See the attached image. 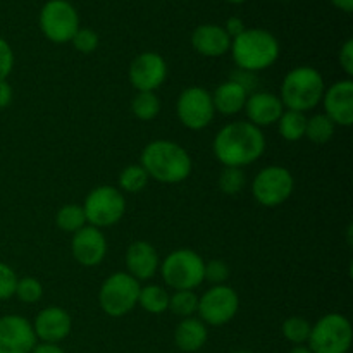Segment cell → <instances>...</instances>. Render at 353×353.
<instances>
[{
    "mask_svg": "<svg viewBox=\"0 0 353 353\" xmlns=\"http://www.w3.org/2000/svg\"><path fill=\"white\" fill-rule=\"evenodd\" d=\"M12 102V86L7 81H0V110Z\"/></svg>",
    "mask_w": 353,
    "mask_h": 353,
    "instance_id": "obj_39",
    "label": "cell"
},
{
    "mask_svg": "<svg viewBox=\"0 0 353 353\" xmlns=\"http://www.w3.org/2000/svg\"><path fill=\"white\" fill-rule=\"evenodd\" d=\"M209 331L207 326L196 317H186L174 330V343L176 347L185 353H196L202 350L207 343Z\"/></svg>",
    "mask_w": 353,
    "mask_h": 353,
    "instance_id": "obj_22",
    "label": "cell"
},
{
    "mask_svg": "<svg viewBox=\"0 0 353 353\" xmlns=\"http://www.w3.org/2000/svg\"><path fill=\"white\" fill-rule=\"evenodd\" d=\"M334 131H336V124L326 114H316L310 119H307L305 138H309L312 143H327L334 137Z\"/></svg>",
    "mask_w": 353,
    "mask_h": 353,
    "instance_id": "obj_25",
    "label": "cell"
},
{
    "mask_svg": "<svg viewBox=\"0 0 353 353\" xmlns=\"http://www.w3.org/2000/svg\"><path fill=\"white\" fill-rule=\"evenodd\" d=\"M245 186V172L240 168H224L219 176V188L226 195H238Z\"/></svg>",
    "mask_w": 353,
    "mask_h": 353,
    "instance_id": "obj_31",
    "label": "cell"
},
{
    "mask_svg": "<svg viewBox=\"0 0 353 353\" xmlns=\"http://www.w3.org/2000/svg\"><path fill=\"white\" fill-rule=\"evenodd\" d=\"M17 276L12 268L0 262V300H9L16 293Z\"/></svg>",
    "mask_w": 353,
    "mask_h": 353,
    "instance_id": "obj_35",
    "label": "cell"
},
{
    "mask_svg": "<svg viewBox=\"0 0 353 353\" xmlns=\"http://www.w3.org/2000/svg\"><path fill=\"white\" fill-rule=\"evenodd\" d=\"M31 353H65L57 343H37Z\"/></svg>",
    "mask_w": 353,
    "mask_h": 353,
    "instance_id": "obj_40",
    "label": "cell"
},
{
    "mask_svg": "<svg viewBox=\"0 0 353 353\" xmlns=\"http://www.w3.org/2000/svg\"><path fill=\"white\" fill-rule=\"evenodd\" d=\"M310 330H312V326H310L309 321L299 316L288 317V319L283 323L281 327L283 336H285L290 343L295 345V347L296 345L307 343V340H309L310 336Z\"/></svg>",
    "mask_w": 353,
    "mask_h": 353,
    "instance_id": "obj_30",
    "label": "cell"
},
{
    "mask_svg": "<svg viewBox=\"0 0 353 353\" xmlns=\"http://www.w3.org/2000/svg\"><path fill=\"white\" fill-rule=\"evenodd\" d=\"M176 110H178V117L183 126L193 131L209 126L216 114L212 95L200 86H190V88L183 90L179 93Z\"/></svg>",
    "mask_w": 353,
    "mask_h": 353,
    "instance_id": "obj_12",
    "label": "cell"
},
{
    "mask_svg": "<svg viewBox=\"0 0 353 353\" xmlns=\"http://www.w3.org/2000/svg\"><path fill=\"white\" fill-rule=\"evenodd\" d=\"M245 112H247L248 123L257 128H264L278 123L281 114L285 112V105H283L281 99L274 93L257 92L252 93L247 99Z\"/></svg>",
    "mask_w": 353,
    "mask_h": 353,
    "instance_id": "obj_19",
    "label": "cell"
},
{
    "mask_svg": "<svg viewBox=\"0 0 353 353\" xmlns=\"http://www.w3.org/2000/svg\"><path fill=\"white\" fill-rule=\"evenodd\" d=\"M240 309V296L226 285H216L199 299L200 321L209 326H224L234 319Z\"/></svg>",
    "mask_w": 353,
    "mask_h": 353,
    "instance_id": "obj_11",
    "label": "cell"
},
{
    "mask_svg": "<svg viewBox=\"0 0 353 353\" xmlns=\"http://www.w3.org/2000/svg\"><path fill=\"white\" fill-rule=\"evenodd\" d=\"M37 345L33 326L23 316L0 317V353H31Z\"/></svg>",
    "mask_w": 353,
    "mask_h": 353,
    "instance_id": "obj_14",
    "label": "cell"
},
{
    "mask_svg": "<svg viewBox=\"0 0 353 353\" xmlns=\"http://www.w3.org/2000/svg\"><path fill=\"white\" fill-rule=\"evenodd\" d=\"M331 2L336 9L343 10V12H352L353 10V0H331Z\"/></svg>",
    "mask_w": 353,
    "mask_h": 353,
    "instance_id": "obj_41",
    "label": "cell"
},
{
    "mask_svg": "<svg viewBox=\"0 0 353 353\" xmlns=\"http://www.w3.org/2000/svg\"><path fill=\"white\" fill-rule=\"evenodd\" d=\"M140 165L148 178L164 185H178L192 174V157L181 145L169 140H155L143 148Z\"/></svg>",
    "mask_w": 353,
    "mask_h": 353,
    "instance_id": "obj_2",
    "label": "cell"
},
{
    "mask_svg": "<svg viewBox=\"0 0 353 353\" xmlns=\"http://www.w3.org/2000/svg\"><path fill=\"white\" fill-rule=\"evenodd\" d=\"M352 341L350 321L341 314H327L314 324L307 343L312 353H348Z\"/></svg>",
    "mask_w": 353,
    "mask_h": 353,
    "instance_id": "obj_5",
    "label": "cell"
},
{
    "mask_svg": "<svg viewBox=\"0 0 353 353\" xmlns=\"http://www.w3.org/2000/svg\"><path fill=\"white\" fill-rule=\"evenodd\" d=\"M128 76L137 92H155L168 78V64L157 52H143L133 59Z\"/></svg>",
    "mask_w": 353,
    "mask_h": 353,
    "instance_id": "obj_13",
    "label": "cell"
},
{
    "mask_svg": "<svg viewBox=\"0 0 353 353\" xmlns=\"http://www.w3.org/2000/svg\"><path fill=\"white\" fill-rule=\"evenodd\" d=\"M324 92H326V83L323 74L310 65H300L285 76L279 99L288 110L305 114L307 110L321 103Z\"/></svg>",
    "mask_w": 353,
    "mask_h": 353,
    "instance_id": "obj_4",
    "label": "cell"
},
{
    "mask_svg": "<svg viewBox=\"0 0 353 353\" xmlns=\"http://www.w3.org/2000/svg\"><path fill=\"white\" fill-rule=\"evenodd\" d=\"M224 31H226L228 34H230V38L233 40V38H236L238 34L243 33L247 28H245L243 21L240 19V17H230V19L226 21V24H224Z\"/></svg>",
    "mask_w": 353,
    "mask_h": 353,
    "instance_id": "obj_38",
    "label": "cell"
},
{
    "mask_svg": "<svg viewBox=\"0 0 353 353\" xmlns=\"http://www.w3.org/2000/svg\"><path fill=\"white\" fill-rule=\"evenodd\" d=\"M340 65L348 76L353 74V40H347L340 50Z\"/></svg>",
    "mask_w": 353,
    "mask_h": 353,
    "instance_id": "obj_37",
    "label": "cell"
},
{
    "mask_svg": "<svg viewBox=\"0 0 353 353\" xmlns=\"http://www.w3.org/2000/svg\"><path fill=\"white\" fill-rule=\"evenodd\" d=\"M14 295L24 303H37L43 296V286L34 278L17 279L16 293Z\"/></svg>",
    "mask_w": 353,
    "mask_h": 353,
    "instance_id": "obj_32",
    "label": "cell"
},
{
    "mask_svg": "<svg viewBox=\"0 0 353 353\" xmlns=\"http://www.w3.org/2000/svg\"><path fill=\"white\" fill-rule=\"evenodd\" d=\"M174 316L186 319L193 317L199 310V296L192 290H176L172 295H169V309Z\"/></svg>",
    "mask_w": 353,
    "mask_h": 353,
    "instance_id": "obj_27",
    "label": "cell"
},
{
    "mask_svg": "<svg viewBox=\"0 0 353 353\" xmlns=\"http://www.w3.org/2000/svg\"><path fill=\"white\" fill-rule=\"evenodd\" d=\"M276 124H278L279 134H281V138H285L286 141H299L302 140V138H305V114L285 109V112L281 114V117H279Z\"/></svg>",
    "mask_w": 353,
    "mask_h": 353,
    "instance_id": "obj_23",
    "label": "cell"
},
{
    "mask_svg": "<svg viewBox=\"0 0 353 353\" xmlns=\"http://www.w3.org/2000/svg\"><path fill=\"white\" fill-rule=\"evenodd\" d=\"M324 114L336 126H352L353 124V81L350 78L336 81L323 95Z\"/></svg>",
    "mask_w": 353,
    "mask_h": 353,
    "instance_id": "obj_16",
    "label": "cell"
},
{
    "mask_svg": "<svg viewBox=\"0 0 353 353\" xmlns=\"http://www.w3.org/2000/svg\"><path fill=\"white\" fill-rule=\"evenodd\" d=\"M131 112L140 121H152L161 112V100L155 92H138L131 100Z\"/></svg>",
    "mask_w": 353,
    "mask_h": 353,
    "instance_id": "obj_26",
    "label": "cell"
},
{
    "mask_svg": "<svg viewBox=\"0 0 353 353\" xmlns=\"http://www.w3.org/2000/svg\"><path fill=\"white\" fill-rule=\"evenodd\" d=\"M231 55L243 72L264 71L279 57V41L271 31L250 28L231 40Z\"/></svg>",
    "mask_w": 353,
    "mask_h": 353,
    "instance_id": "obj_3",
    "label": "cell"
},
{
    "mask_svg": "<svg viewBox=\"0 0 353 353\" xmlns=\"http://www.w3.org/2000/svg\"><path fill=\"white\" fill-rule=\"evenodd\" d=\"M148 174L140 164H131L124 168L119 174V188L128 193H140L147 186Z\"/></svg>",
    "mask_w": 353,
    "mask_h": 353,
    "instance_id": "obj_29",
    "label": "cell"
},
{
    "mask_svg": "<svg viewBox=\"0 0 353 353\" xmlns=\"http://www.w3.org/2000/svg\"><path fill=\"white\" fill-rule=\"evenodd\" d=\"M138 305L148 314H162L169 309V293L159 285L141 286Z\"/></svg>",
    "mask_w": 353,
    "mask_h": 353,
    "instance_id": "obj_24",
    "label": "cell"
},
{
    "mask_svg": "<svg viewBox=\"0 0 353 353\" xmlns=\"http://www.w3.org/2000/svg\"><path fill=\"white\" fill-rule=\"evenodd\" d=\"M205 262L196 252L179 248L171 252L161 264V274L169 288L195 290L203 283Z\"/></svg>",
    "mask_w": 353,
    "mask_h": 353,
    "instance_id": "obj_6",
    "label": "cell"
},
{
    "mask_svg": "<svg viewBox=\"0 0 353 353\" xmlns=\"http://www.w3.org/2000/svg\"><path fill=\"white\" fill-rule=\"evenodd\" d=\"M293 188V174L283 165L264 168L252 181V195L264 207H278L285 203L292 196Z\"/></svg>",
    "mask_w": 353,
    "mask_h": 353,
    "instance_id": "obj_10",
    "label": "cell"
},
{
    "mask_svg": "<svg viewBox=\"0 0 353 353\" xmlns=\"http://www.w3.org/2000/svg\"><path fill=\"white\" fill-rule=\"evenodd\" d=\"M140 288V281L128 272H114L100 286V309L109 317L126 316L138 305Z\"/></svg>",
    "mask_w": 353,
    "mask_h": 353,
    "instance_id": "obj_7",
    "label": "cell"
},
{
    "mask_svg": "<svg viewBox=\"0 0 353 353\" xmlns=\"http://www.w3.org/2000/svg\"><path fill=\"white\" fill-rule=\"evenodd\" d=\"M230 278V268L224 261H210L205 262V268H203V281L212 283L216 285H224V281Z\"/></svg>",
    "mask_w": 353,
    "mask_h": 353,
    "instance_id": "obj_34",
    "label": "cell"
},
{
    "mask_svg": "<svg viewBox=\"0 0 353 353\" xmlns=\"http://www.w3.org/2000/svg\"><path fill=\"white\" fill-rule=\"evenodd\" d=\"M233 353H254V352H250V350H236V352H233Z\"/></svg>",
    "mask_w": 353,
    "mask_h": 353,
    "instance_id": "obj_44",
    "label": "cell"
},
{
    "mask_svg": "<svg viewBox=\"0 0 353 353\" xmlns=\"http://www.w3.org/2000/svg\"><path fill=\"white\" fill-rule=\"evenodd\" d=\"M55 223H57L59 230L65 231V233H76L83 226H86L85 210H83L81 205H76V203L61 207L57 216H55Z\"/></svg>",
    "mask_w": 353,
    "mask_h": 353,
    "instance_id": "obj_28",
    "label": "cell"
},
{
    "mask_svg": "<svg viewBox=\"0 0 353 353\" xmlns=\"http://www.w3.org/2000/svg\"><path fill=\"white\" fill-rule=\"evenodd\" d=\"M290 353H312L309 350V347H303V345H296V347H293Z\"/></svg>",
    "mask_w": 353,
    "mask_h": 353,
    "instance_id": "obj_42",
    "label": "cell"
},
{
    "mask_svg": "<svg viewBox=\"0 0 353 353\" xmlns=\"http://www.w3.org/2000/svg\"><path fill=\"white\" fill-rule=\"evenodd\" d=\"M192 45L203 57H223L230 52L231 38L219 24H202L192 33Z\"/></svg>",
    "mask_w": 353,
    "mask_h": 353,
    "instance_id": "obj_20",
    "label": "cell"
},
{
    "mask_svg": "<svg viewBox=\"0 0 353 353\" xmlns=\"http://www.w3.org/2000/svg\"><path fill=\"white\" fill-rule=\"evenodd\" d=\"M226 2H230V3H243V2H247V0H226Z\"/></svg>",
    "mask_w": 353,
    "mask_h": 353,
    "instance_id": "obj_43",
    "label": "cell"
},
{
    "mask_svg": "<svg viewBox=\"0 0 353 353\" xmlns=\"http://www.w3.org/2000/svg\"><path fill=\"white\" fill-rule=\"evenodd\" d=\"M14 68V52L9 41L0 37V81H7Z\"/></svg>",
    "mask_w": 353,
    "mask_h": 353,
    "instance_id": "obj_36",
    "label": "cell"
},
{
    "mask_svg": "<svg viewBox=\"0 0 353 353\" xmlns=\"http://www.w3.org/2000/svg\"><path fill=\"white\" fill-rule=\"evenodd\" d=\"M99 34L95 31L90 30V28H79L72 37L71 43L81 54H93L99 48Z\"/></svg>",
    "mask_w": 353,
    "mask_h": 353,
    "instance_id": "obj_33",
    "label": "cell"
},
{
    "mask_svg": "<svg viewBox=\"0 0 353 353\" xmlns=\"http://www.w3.org/2000/svg\"><path fill=\"white\" fill-rule=\"evenodd\" d=\"M31 326H33L34 336L41 343H59L69 336L72 321L68 310L61 307H47L38 312Z\"/></svg>",
    "mask_w": 353,
    "mask_h": 353,
    "instance_id": "obj_17",
    "label": "cell"
},
{
    "mask_svg": "<svg viewBox=\"0 0 353 353\" xmlns=\"http://www.w3.org/2000/svg\"><path fill=\"white\" fill-rule=\"evenodd\" d=\"M128 274L137 281H147L157 274L161 268V259L157 250L148 241H133L126 250Z\"/></svg>",
    "mask_w": 353,
    "mask_h": 353,
    "instance_id": "obj_18",
    "label": "cell"
},
{
    "mask_svg": "<svg viewBox=\"0 0 353 353\" xmlns=\"http://www.w3.org/2000/svg\"><path fill=\"white\" fill-rule=\"evenodd\" d=\"M214 155L224 168H240L254 164L265 150V137L261 128L248 121L226 124L214 138Z\"/></svg>",
    "mask_w": 353,
    "mask_h": 353,
    "instance_id": "obj_1",
    "label": "cell"
},
{
    "mask_svg": "<svg viewBox=\"0 0 353 353\" xmlns=\"http://www.w3.org/2000/svg\"><path fill=\"white\" fill-rule=\"evenodd\" d=\"M38 23L52 43H68L79 30V14L68 0H48L41 7Z\"/></svg>",
    "mask_w": 353,
    "mask_h": 353,
    "instance_id": "obj_9",
    "label": "cell"
},
{
    "mask_svg": "<svg viewBox=\"0 0 353 353\" xmlns=\"http://www.w3.org/2000/svg\"><path fill=\"white\" fill-rule=\"evenodd\" d=\"M72 257L85 268H95L102 264L107 255V240L99 228L83 226L72 233L71 240Z\"/></svg>",
    "mask_w": 353,
    "mask_h": 353,
    "instance_id": "obj_15",
    "label": "cell"
},
{
    "mask_svg": "<svg viewBox=\"0 0 353 353\" xmlns=\"http://www.w3.org/2000/svg\"><path fill=\"white\" fill-rule=\"evenodd\" d=\"M86 223L93 228H109L119 223L126 212V200H124L123 192L116 186H97L86 195L85 203Z\"/></svg>",
    "mask_w": 353,
    "mask_h": 353,
    "instance_id": "obj_8",
    "label": "cell"
},
{
    "mask_svg": "<svg viewBox=\"0 0 353 353\" xmlns=\"http://www.w3.org/2000/svg\"><path fill=\"white\" fill-rule=\"evenodd\" d=\"M210 95H212L214 109L223 116H234V114L241 112L248 99L247 86L236 79L221 83Z\"/></svg>",
    "mask_w": 353,
    "mask_h": 353,
    "instance_id": "obj_21",
    "label": "cell"
}]
</instances>
